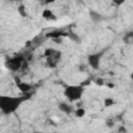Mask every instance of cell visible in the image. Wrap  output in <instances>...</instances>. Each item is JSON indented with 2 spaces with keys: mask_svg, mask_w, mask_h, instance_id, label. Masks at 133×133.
<instances>
[{
  "mask_svg": "<svg viewBox=\"0 0 133 133\" xmlns=\"http://www.w3.org/2000/svg\"><path fill=\"white\" fill-rule=\"evenodd\" d=\"M24 98H17V97H8V96H1L0 98V108L4 114H9L14 112L19 105L23 102Z\"/></svg>",
  "mask_w": 133,
  "mask_h": 133,
  "instance_id": "1",
  "label": "cell"
},
{
  "mask_svg": "<svg viewBox=\"0 0 133 133\" xmlns=\"http://www.w3.org/2000/svg\"><path fill=\"white\" fill-rule=\"evenodd\" d=\"M83 92H84V86H82L81 84L68 85L63 90L64 97L71 102L80 100L82 98V96H83Z\"/></svg>",
  "mask_w": 133,
  "mask_h": 133,
  "instance_id": "2",
  "label": "cell"
},
{
  "mask_svg": "<svg viewBox=\"0 0 133 133\" xmlns=\"http://www.w3.org/2000/svg\"><path fill=\"white\" fill-rule=\"evenodd\" d=\"M22 61L23 59L21 57H14V58H10L8 61H7V68L11 71H17L20 69V66L22 65Z\"/></svg>",
  "mask_w": 133,
  "mask_h": 133,
  "instance_id": "3",
  "label": "cell"
},
{
  "mask_svg": "<svg viewBox=\"0 0 133 133\" xmlns=\"http://www.w3.org/2000/svg\"><path fill=\"white\" fill-rule=\"evenodd\" d=\"M88 62L94 69H98L100 63V54H91L88 56Z\"/></svg>",
  "mask_w": 133,
  "mask_h": 133,
  "instance_id": "4",
  "label": "cell"
},
{
  "mask_svg": "<svg viewBox=\"0 0 133 133\" xmlns=\"http://www.w3.org/2000/svg\"><path fill=\"white\" fill-rule=\"evenodd\" d=\"M42 17H43L44 19L48 20V21H55V20L57 19L56 16L53 14V11H52L50 8H45V9L43 10V12H42Z\"/></svg>",
  "mask_w": 133,
  "mask_h": 133,
  "instance_id": "5",
  "label": "cell"
},
{
  "mask_svg": "<svg viewBox=\"0 0 133 133\" xmlns=\"http://www.w3.org/2000/svg\"><path fill=\"white\" fill-rule=\"evenodd\" d=\"M17 87H18V89L20 90V91H22V92H28L31 88H32V86L29 84V83H26V82H23V81H21V82H19V83H17Z\"/></svg>",
  "mask_w": 133,
  "mask_h": 133,
  "instance_id": "6",
  "label": "cell"
},
{
  "mask_svg": "<svg viewBox=\"0 0 133 133\" xmlns=\"http://www.w3.org/2000/svg\"><path fill=\"white\" fill-rule=\"evenodd\" d=\"M63 35H66V34L62 31H52V32H49L47 34L48 37H52V38H58V37H61Z\"/></svg>",
  "mask_w": 133,
  "mask_h": 133,
  "instance_id": "7",
  "label": "cell"
},
{
  "mask_svg": "<svg viewBox=\"0 0 133 133\" xmlns=\"http://www.w3.org/2000/svg\"><path fill=\"white\" fill-rule=\"evenodd\" d=\"M75 115L77 116V117H83L84 115H85V109L83 108V107H78L76 110H75Z\"/></svg>",
  "mask_w": 133,
  "mask_h": 133,
  "instance_id": "8",
  "label": "cell"
},
{
  "mask_svg": "<svg viewBox=\"0 0 133 133\" xmlns=\"http://www.w3.org/2000/svg\"><path fill=\"white\" fill-rule=\"evenodd\" d=\"M114 104V101L112 98H106L104 99V106L105 107H111Z\"/></svg>",
  "mask_w": 133,
  "mask_h": 133,
  "instance_id": "9",
  "label": "cell"
},
{
  "mask_svg": "<svg viewBox=\"0 0 133 133\" xmlns=\"http://www.w3.org/2000/svg\"><path fill=\"white\" fill-rule=\"evenodd\" d=\"M59 109H60L61 111H63V112H68V113L71 111V107H70L69 105H66L65 103L60 104V105H59Z\"/></svg>",
  "mask_w": 133,
  "mask_h": 133,
  "instance_id": "10",
  "label": "cell"
},
{
  "mask_svg": "<svg viewBox=\"0 0 133 133\" xmlns=\"http://www.w3.org/2000/svg\"><path fill=\"white\" fill-rule=\"evenodd\" d=\"M94 83L95 84H97L98 86H102V85H104V83H105V81H104V79L103 78H96L95 80H94Z\"/></svg>",
  "mask_w": 133,
  "mask_h": 133,
  "instance_id": "11",
  "label": "cell"
},
{
  "mask_svg": "<svg viewBox=\"0 0 133 133\" xmlns=\"http://www.w3.org/2000/svg\"><path fill=\"white\" fill-rule=\"evenodd\" d=\"M19 12L21 14V16L22 17H26V11H25V8H24V6H20L19 7Z\"/></svg>",
  "mask_w": 133,
  "mask_h": 133,
  "instance_id": "12",
  "label": "cell"
},
{
  "mask_svg": "<svg viewBox=\"0 0 133 133\" xmlns=\"http://www.w3.org/2000/svg\"><path fill=\"white\" fill-rule=\"evenodd\" d=\"M89 83H90V80L88 79V80H85V81H82V82H81L80 84H81L82 86H84V87H85V86H86V85H88Z\"/></svg>",
  "mask_w": 133,
  "mask_h": 133,
  "instance_id": "13",
  "label": "cell"
},
{
  "mask_svg": "<svg viewBox=\"0 0 133 133\" xmlns=\"http://www.w3.org/2000/svg\"><path fill=\"white\" fill-rule=\"evenodd\" d=\"M112 1H113V2H114L116 5H121V4H123V3H124L126 0H112Z\"/></svg>",
  "mask_w": 133,
  "mask_h": 133,
  "instance_id": "14",
  "label": "cell"
},
{
  "mask_svg": "<svg viewBox=\"0 0 133 133\" xmlns=\"http://www.w3.org/2000/svg\"><path fill=\"white\" fill-rule=\"evenodd\" d=\"M106 86H107L108 88H113V87H114V84H113V83H107Z\"/></svg>",
  "mask_w": 133,
  "mask_h": 133,
  "instance_id": "15",
  "label": "cell"
},
{
  "mask_svg": "<svg viewBox=\"0 0 133 133\" xmlns=\"http://www.w3.org/2000/svg\"><path fill=\"white\" fill-rule=\"evenodd\" d=\"M56 0H44V2L46 3V4H49V3H53V2H55Z\"/></svg>",
  "mask_w": 133,
  "mask_h": 133,
  "instance_id": "16",
  "label": "cell"
},
{
  "mask_svg": "<svg viewBox=\"0 0 133 133\" xmlns=\"http://www.w3.org/2000/svg\"><path fill=\"white\" fill-rule=\"evenodd\" d=\"M130 78L133 80V73H131V74H130Z\"/></svg>",
  "mask_w": 133,
  "mask_h": 133,
  "instance_id": "17",
  "label": "cell"
}]
</instances>
